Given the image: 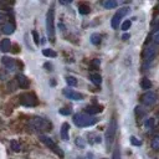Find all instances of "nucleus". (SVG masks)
I'll return each instance as SVG.
<instances>
[{
  "label": "nucleus",
  "mask_w": 159,
  "mask_h": 159,
  "mask_svg": "<svg viewBox=\"0 0 159 159\" xmlns=\"http://www.w3.org/2000/svg\"><path fill=\"white\" fill-rule=\"evenodd\" d=\"M97 118L92 117L87 113H77L73 116V123L77 127H90V125L97 123Z\"/></svg>",
  "instance_id": "nucleus-1"
},
{
  "label": "nucleus",
  "mask_w": 159,
  "mask_h": 159,
  "mask_svg": "<svg viewBox=\"0 0 159 159\" xmlns=\"http://www.w3.org/2000/svg\"><path fill=\"white\" fill-rule=\"evenodd\" d=\"M30 125H31V128L32 129H35V131H45V132H49V131H51L52 128V125L51 123H50L47 119H44V118H41V117H34V118H31L30 119Z\"/></svg>",
  "instance_id": "nucleus-2"
},
{
  "label": "nucleus",
  "mask_w": 159,
  "mask_h": 159,
  "mask_svg": "<svg viewBox=\"0 0 159 159\" xmlns=\"http://www.w3.org/2000/svg\"><path fill=\"white\" fill-rule=\"evenodd\" d=\"M55 11L52 7H50V10L47 11L46 15V29H47V35L50 40H55Z\"/></svg>",
  "instance_id": "nucleus-3"
},
{
  "label": "nucleus",
  "mask_w": 159,
  "mask_h": 159,
  "mask_svg": "<svg viewBox=\"0 0 159 159\" xmlns=\"http://www.w3.org/2000/svg\"><path fill=\"white\" fill-rule=\"evenodd\" d=\"M116 129H117V122L114 118H112L110 121V124L107 127V131H106V144H107V148L110 149L113 140L116 138Z\"/></svg>",
  "instance_id": "nucleus-4"
},
{
  "label": "nucleus",
  "mask_w": 159,
  "mask_h": 159,
  "mask_svg": "<svg viewBox=\"0 0 159 159\" xmlns=\"http://www.w3.org/2000/svg\"><path fill=\"white\" fill-rule=\"evenodd\" d=\"M20 103L25 107H35L39 103V101H37V97L35 93L26 92V93H22L20 96Z\"/></svg>",
  "instance_id": "nucleus-5"
},
{
  "label": "nucleus",
  "mask_w": 159,
  "mask_h": 159,
  "mask_svg": "<svg viewBox=\"0 0 159 159\" xmlns=\"http://www.w3.org/2000/svg\"><path fill=\"white\" fill-rule=\"evenodd\" d=\"M40 140L43 142V143H44L46 147H49L50 149H51L54 153H56L60 158H63V152H62V150L60 149V147H58L51 138H49V137H46V136H40Z\"/></svg>",
  "instance_id": "nucleus-6"
},
{
  "label": "nucleus",
  "mask_w": 159,
  "mask_h": 159,
  "mask_svg": "<svg viewBox=\"0 0 159 159\" xmlns=\"http://www.w3.org/2000/svg\"><path fill=\"white\" fill-rule=\"evenodd\" d=\"M128 13H129V7H128V6H125V7H122V9H119L118 11H117V13L114 14L113 18H112V20H111V26H112L113 29H117V28L119 26V22H121L122 18L127 15Z\"/></svg>",
  "instance_id": "nucleus-7"
},
{
  "label": "nucleus",
  "mask_w": 159,
  "mask_h": 159,
  "mask_svg": "<svg viewBox=\"0 0 159 159\" xmlns=\"http://www.w3.org/2000/svg\"><path fill=\"white\" fill-rule=\"evenodd\" d=\"M62 93L69 99H73V101H82V99H83V95L82 93L73 91V90H70V88H63Z\"/></svg>",
  "instance_id": "nucleus-8"
},
{
  "label": "nucleus",
  "mask_w": 159,
  "mask_h": 159,
  "mask_svg": "<svg viewBox=\"0 0 159 159\" xmlns=\"http://www.w3.org/2000/svg\"><path fill=\"white\" fill-rule=\"evenodd\" d=\"M142 102H143L146 106H152L157 102V95L152 91H148L147 93H144L142 96Z\"/></svg>",
  "instance_id": "nucleus-9"
},
{
  "label": "nucleus",
  "mask_w": 159,
  "mask_h": 159,
  "mask_svg": "<svg viewBox=\"0 0 159 159\" xmlns=\"http://www.w3.org/2000/svg\"><path fill=\"white\" fill-rule=\"evenodd\" d=\"M155 52H157L155 46H149V47H147L144 51H143V60H144V62L146 63L152 62V60H153L154 56H155Z\"/></svg>",
  "instance_id": "nucleus-10"
},
{
  "label": "nucleus",
  "mask_w": 159,
  "mask_h": 159,
  "mask_svg": "<svg viewBox=\"0 0 159 159\" xmlns=\"http://www.w3.org/2000/svg\"><path fill=\"white\" fill-rule=\"evenodd\" d=\"M15 81H16V83H18V86L21 87V88H28L30 86V82H29L28 77L24 76V75H21V73L15 77Z\"/></svg>",
  "instance_id": "nucleus-11"
},
{
  "label": "nucleus",
  "mask_w": 159,
  "mask_h": 159,
  "mask_svg": "<svg viewBox=\"0 0 159 159\" xmlns=\"http://www.w3.org/2000/svg\"><path fill=\"white\" fill-rule=\"evenodd\" d=\"M1 62H3V65H4L9 71H14L15 67H16V61L13 60L11 57H6V56L3 57V58H1Z\"/></svg>",
  "instance_id": "nucleus-12"
},
{
  "label": "nucleus",
  "mask_w": 159,
  "mask_h": 159,
  "mask_svg": "<svg viewBox=\"0 0 159 159\" xmlns=\"http://www.w3.org/2000/svg\"><path fill=\"white\" fill-rule=\"evenodd\" d=\"M0 50H1L3 52L11 51V41H10L9 39L1 40V43H0Z\"/></svg>",
  "instance_id": "nucleus-13"
},
{
  "label": "nucleus",
  "mask_w": 159,
  "mask_h": 159,
  "mask_svg": "<svg viewBox=\"0 0 159 159\" xmlns=\"http://www.w3.org/2000/svg\"><path fill=\"white\" fill-rule=\"evenodd\" d=\"M69 131H70V124L69 123H63L61 125V138L62 140H69Z\"/></svg>",
  "instance_id": "nucleus-14"
},
{
  "label": "nucleus",
  "mask_w": 159,
  "mask_h": 159,
  "mask_svg": "<svg viewBox=\"0 0 159 159\" xmlns=\"http://www.w3.org/2000/svg\"><path fill=\"white\" fill-rule=\"evenodd\" d=\"M102 111H103V107H102V106H97V105H95V106H88V107L86 108L87 114H96V113H101Z\"/></svg>",
  "instance_id": "nucleus-15"
},
{
  "label": "nucleus",
  "mask_w": 159,
  "mask_h": 159,
  "mask_svg": "<svg viewBox=\"0 0 159 159\" xmlns=\"http://www.w3.org/2000/svg\"><path fill=\"white\" fill-rule=\"evenodd\" d=\"M3 32L4 34H6V35H11L13 32H14V30H15V26H14V24H11V22H6L4 26H3Z\"/></svg>",
  "instance_id": "nucleus-16"
},
{
  "label": "nucleus",
  "mask_w": 159,
  "mask_h": 159,
  "mask_svg": "<svg viewBox=\"0 0 159 159\" xmlns=\"http://www.w3.org/2000/svg\"><path fill=\"white\" fill-rule=\"evenodd\" d=\"M90 78H91V81L93 82L95 85H97V86H99V85H101V82H102V77L99 76L98 73H91Z\"/></svg>",
  "instance_id": "nucleus-17"
},
{
  "label": "nucleus",
  "mask_w": 159,
  "mask_h": 159,
  "mask_svg": "<svg viewBox=\"0 0 159 159\" xmlns=\"http://www.w3.org/2000/svg\"><path fill=\"white\" fill-rule=\"evenodd\" d=\"M78 11H80V14H82V15H87V14H90L91 9H90V6H88L87 4H80Z\"/></svg>",
  "instance_id": "nucleus-18"
},
{
  "label": "nucleus",
  "mask_w": 159,
  "mask_h": 159,
  "mask_svg": "<svg viewBox=\"0 0 159 159\" xmlns=\"http://www.w3.org/2000/svg\"><path fill=\"white\" fill-rule=\"evenodd\" d=\"M101 40H102V36L99 34H92L91 35V43L93 45H99L101 44Z\"/></svg>",
  "instance_id": "nucleus-19"
},
{
  "label": "nucleus",
  "mask_w": 159,
  "mask_h": 159,
  "mask_svg": "<svg viewBox=\"0 0 159 159\" xmlns=\"http://www.w3.org/2000/svg\"><path fill=\"white\" fill-rule=\"evenodd\" d=\"M102 5L106 7V9H113V7L117 6V1L116 0H106V1L102 3Z\"/></svg>",
  "instance_id": "nucleus-20"
},
{
  "label": "nucleus",
  "mask_w": 159,
  "mask_h": 159,
  "mask_svg": "<svg viewBox=\"0 0 159 159\" xmlns=\"http://www.w3.org/2000/svg\"><path fill=\"white\" fill-rule=\"evenodd\" d=\"M140 87L143 88V90L152 88V82H150L148 78H142V81H140Z\"/></svg>",
  "instance_id": "nucleus-21"
},
{
  "label": "nucleus",
  "mask_w": 159,
  "mask_h": 159,
  "mask_svg": "<svg viewBox=\"0 0 159 159\" xmlns=\"http://www.w3.org/2000/svg\"><path fill=\"white\" fill-rule=\"evenodd\" d=\"M43 55L46 56V57H56L57 56V54L54 51V50H51V49H45V50H43Z\"/></svg>",
  "instance_id": "nucleus-22"
},
{
  "label": "nucleus",
  "mask_w": 159,
  "mask_h": 159,
  "mask_svg": "<svg viewBox=\"0 0 159 159\" xmlns=\"http://www.w3.org/2000/svg\"><path fill=\"white\" fill-rule=\"evenodd\" d=\"M66 82H67L69 86H77V80L72 77V76H67L66 77Z\"/></svg>",
  "instance_id": "nucleus-23"
},
{
  "label": "nucleus",
  "mask_w": 159,
  "mask_h": 159,
  "mask_svg": "<svg viewBox=\"0 0 159 159\" xmlns=\"http://www.w3.org/2000/svg\"><path fill=\"white\" fill-rule=\"evenodd\" d=\"M10 146H11V149L14 150V152H20V144L16 140H11Z\"/></svg>",
  "instance_id": "nucleus-24"
},
{
  "label": "nucleus",
  "mask_w": 159,
  "mask_h": 159,
  "mask_svg": "<svg viewBox=\"0 0 159 159\" xmlns=\"http://www.w3.org/2000/svg\"><path fill=\"white\" fill-rule=\"evenodd\" d=\"M152 148L155 149V150H159V136L155 137V138L152 140Z\"/></svg>",
  "instance_id": "nucleus-25"
},
{
  "label": "nucleus",
  "mask_w": 159,
  "mask_h": 159,
  "mask_svg": "<svg viewBox=\"0 0 159 159\" xmlns=\"http://www.w3.org/2000/svg\"><path fill=\"white\" fill-rule=\"evenodd\" d=\"M131 25H132V21H131V20H125V21L122 24V30H123V31H127V30L131 28Z\"/></svg>",
  "instance_id": "nucleus-26"
},
{
  "label": "nucleus",
  "mask_w": 159,
  "mask_h": 159,
  "mask_svg": "<svg viewBox=\"0 0 159 159\" xmlns=\"http://www.w3.org/2000/svg\"><path fill=\"white\" fill-rule=\"evenodd\" d=\"M131 144H132V146H137V147H139V146L142 144V140H139V139L136 138V137H131Z\"/></svg>",
  "instance_id": "nucleus-27"
},
{
  "label": "nucleus",
  "mask_w": 159,
  "mask_h": 159,
  "mask_svg": "<svg viewBox=\"0 0 159 159\" xmlns=\"http://www.w3.org/2000/svg\"><path fill=\"white\" fill-rule=\"evenodd\" d=\"M153 125H154V119H153V118L147 119V122H146V127H147V129H152V128H153Z\"/></svg>",
  "instance_id": "nucleus-28"
},
{
  "label": "nucleus",
  "mask_w": 159,
  "mask_h": 159,
  "mask_svg": "<svg viewBox=\"0 0 159 159\" xmlns=\"http://www.w3.org/2000/svg\"><path fill=\"white\" fill-rule=\"evenodd\" d=\"M152 30L153 31H159V20H154V22L152 24Z\"/></svg>",
  "instance_id": "nucleus-29"
},
{
  "label": "nucleus",
  "mask_w": 159,
  "mask_h": 159,
  "mask_svg": "<svg viewBox=\"0 0 159 159\" xmlns=\"http://www.w3.org/2000/svg\"><path fill=\"white\" fill-rule=\"evenodd\" d=\"M6 20H7L6 15H5V14H1V13H0V25H5Z\"/></svg>",
  "instance_id": "nucleus-30"
},
{
  "label": "nucleus",
  "mask_w": 159,
  "mask_h": 159,
  "mask_svg": "<svg viewBox=\"0 0 159 159\" xmlns=\"http://www.w3.org/2000/svg\"><path fill=\"white\" fill-rule=\"evenodd\" d=\"M70 113H71V111L69 108H61L60 110V114H62V116H69Z\"/></svg>",
  "instance_id": "nucleus-31"
},
{
  "label": "nucleus",
  "mask_w": 159,
  "mask_h": 159,
  "mask_svg": "<svg viewBox=\"0 0 159 159\" xmlns=\"http://www.w3.org/2000/svg\"><path fill=\"white\" fill-rule=\"evenodd\" d=\"M153 43H154V45H159V31L155 32V35L153 37Z\"/></svg>",
  "instance_id": "nucleus-32"
},
{
  "label": "nucleus",
  "mask_w": 159,
  "mask_h": 159,
  "mask_svg": "<svg viewBox=\"0 0 159 159\" xmlns=\"http://www.w3.org/2000/svg\"><path fill=\"white\" fill-rule=\"evenodd\" d=\"M76 144H77L78 147H85V142H83V139H82V138H80V137H78V138L76 139Z\"/></svg>",
  "instance_id": "nucleus-33"
},
{
  "label": "nucleus",
  "mask_w": 159,
  "mask_h": 159,
  "mask_svg": "<svg viewBox=\"0 0 159 159\" xmlns=\"http://www.w3.org/2000/svg\"><path fill=\"white\" fill-rule=\"evenodd\" d=\"M32 36H34V41H35V44L37 45V44H39V35H37V32H36V31H32Z\"/></svg>",
  "instance_id": "nucleus-34"
},
{
  "label": "nucleus",
  "mask_w": 159,
  "mask_h": 159,
  "mask_svg": "<svg viewBox=\"0 0 159 159\" xmlns=\"http://www.w3.org/2000/svg\"><path fill=\"white\" fill-rule=\"evenodd\" d=\"M11 51H13L14 54H16V52H19V51H20V46H19V45H14V46L11 47Z\"/></svg>",
  "instance_id": "nucleus-35"
},
{
  "label": "nucleus",
  "mask_w": 159,
  "mask_h": 159,
  "mask_svg": "<svg viewBox=\"0 0 159 159\" xmlns=\"http://www.w3.org/2000/svg\"><path fill=\"white\" fill-rule=\"evenodd\" d=\"M113 159H121V157H119V150H118V149H116V150H114Z\"/></svg>",
  "instance_id": "nucleus-36"
},
{
  "label": "nucleus",
  "mask_w": 159,
  "mask_h": 159,
  "mask_svg": "<svg viewBox=\"0 0 159 159\" xmlns=\"http://www.w3.org/2000/svg\"><path fill=\"white\" fill-rule=\"evenodd\" d=\"M122 39H123V40H127V39H129V35H128V34H124V35L122 36Z\"/></svg>",
  "instance_id": "nucleus-37"
},
{
  "label": "nucleus",
  "mask_w": 159,
  "mask_h": 159,
  "mask_svg": "<svg viewBox=\"0 0 159 159\" xmlns=\"http://www.w3.org/2000/svg\"><path fill=\"white\" fill-rule=\"evenodd\" d=\"M86 159H92V154H91V153H88V154H87V157H86Z\"/></svg>",
  "instance_id": "nucleus-38"
},
{
  "label": "nucleus",
  "mask_w": 159,
  "mask_h": 159,
  "mask_svg": "<svg viewBox=\"0 0 159 159\" xmlns=\"http://www.w3.org/2000/svg\"><path fill=\"white\" fill-rule=\"evenodd\" d=\"M158 13H159V9H158Z\"/></svg>",
  "instance_id": "nucleus-39"
},
{
  "label": "nucleus",
  "mask_w": 159,
  "mask_h": 159,
  "mask_svg": "<svg viewBox=\"0 0 159 159\" xmlns=\"http://www.w3.org/2000/svg\"><path fill=\"white\" fill-rule=\"evenodd\" d=\"M105 159H107V158H105Z\"/></svg>",
  "instance_id": "nucleus-40"
},
{
  "label": "nucleus",
  "mask_w": 159,
  "mask_h": 159,
  "mask_svg": "<svg viewBox=\"0 0 159 159\" xmlns=\"http://www.w3.org/2000/svg\"><path fill=\"white\" fill-rule=\"evenodd\" d=\"M0 34H1V32H0Z\"/></svg>",
  "instance_id": "nucleus-41"
},
{
  "label": "nucleus",
  "mask_w": 159,
  "mask_h": 159,
  "mask_svg": "<svg viewBox=\"0 0 159 159\" xmlns=\"http://www.w3.org/2000/svg\"><path fill=\"white\" fill-rule=\"evenodd\" d=\"M0 51H1V50H0Z\"/></svg>",
  "instance_id": "nucleus-42"
}]
</instances>
